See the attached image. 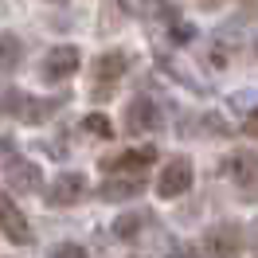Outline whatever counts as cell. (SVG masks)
Segmentation results:
<instances>
[{"label": "cell", "mask_w": 258, "mask_h": 258, "mask_svg": "<svg viewBox=\"0 0 258 258\" xmlns=\"http://www.w3.org/2000/svg\"><path fill=\"white\" fill-rule=\"evenodd\" d=\"M129 71V55L125 51H106L94 59V71H90V94L94 98H110L117 79Z\"/></svg>", "instance_id": "obj_1"}, {"label": "cell", "mask_w": 258, "mask_h": 258, "mask_svg": "<svg viewBox=\"0 0 258 258\" xmlns=\"http://www.w3.org/2000/svg\"><path fill=\"white\" fill-rule=\"evenodd\" d=\"M82 63V51L75 47V43H63V47H51L47 59L39 63V79L47 82V86H59V82H67L75 71H79Z\"/></svg>", "instance_id": "obj_2"}, {"label": "cell", "mask_w": 258, "mask_h": 258, "mask_svg": "<svg viewBox=\"0 0 258 258\" xmlns=\"http://www.w3.org/2000/svg\"><path fill=\"white\" fill-rule=\"evenodd\" d=\"M86 196H90V180L82 176V172H63V176L47 188V204L51 208H75Z\"/></svg>", "instance_id": "obj_3"}, {"label": "cell", "mask_w": 258, "mask_h": 258, "mask_svg": "<svg viewBox=\"0 0 258 258\" xmlns=\"http://www.w3.org/2000/svg\"><path fill=\"white\" fill-rule=\"evenodd\" d=\"M192 188V161L188 157H176V161H168L161 168V176H157V196L161 200H176Z\"/></svg>", "instance_id": "obj_4"}, {"label": "cell", "mask_w": 258, "mask_h": 258, "mask_svg": "<svg viewBox=\"0 0 258 258\" xmlns=\"http://www.w3.org/2000/svg\"><path fill=\"white\" fill-rule=\"evenodd\" d=\"M161 129V110L149 94H137L125 110V133H153Z\"/></svg>", "instance_id": "obj_5"}, {"label": "cell", "mask_w": 258, "mask_h": 258, "mask_svg": "<svg viewBox=\"0 0 258 258\" xmlns=\"http://www.w3.org/2000/svg\"><path fill=\"white\" fill-rule=\"evenodd\" d=\"M157 161V149H125V153H113V157H102V172H141Z\"/></svg>", "instance_id": "obj_6"}, {"label": "cell", "mask_w": 258, "mask_h": 258, "mask_svg": "<svg viewBox=\"0 0 258 258\" xmlns=\"http://www.w3.org/2000/svg\"><path fill=\"white\" fill-rule=\"evenodd\" d=\"M0 231H4V239L16 242V246H28V242H32V223L24 219V211H20L12 200H0Z\"/></svg>", "instance_id": "obj_7"}, {"label": "cell", "mask_w": 258, "mask_h": 258, "mask_svg": "<svg viewBox=\"0 0 258 258\" xmlns=\"http://www.w3.org/2000/svg\"><path fill=\"white\" fill-rule=\"evenodd\" d=\"M223 176L235 184H258V153L250 149H235L223 161Z\"/></svg>", "instance_id": "obj_8"}, {"label": "cell", "mask_w": 258, "mask_h": 258, "mask_svg": "<svg viewBox=\"0 0 258 258\" xmlns=\"http://www.w3.org/2000/svg\"><path fill=\"white\" fill-rule=\"evenodd\" d=\"M204 246H208V254H211V258H235V254H239V246H242V235H239L231 223L211 227L208 239H204Z\"/></svg>", "instance_id": "obj_9"}, {"label": "cell", "mask_w": 258, "mask_h": 258, "mask_svg": "<svg viewBox=\"0 0 258 258\" xmlns=\"http://www.w3.org/2000/svg\"><path fill=\"white\" fill-rule=\"evenodd\" d=\"M141 192H145V180L141 176H117V180H106V184L98 188V200H106V204H125V200H137Z\"/></svg>", "instance_id": "obj_10"}, {"label": "cell", "mask_w": 258, "mask_h": 258, "mask_svg": "<svg viewBox=\"0 0 258 258\" xmlns=\"http://www.w3.org/2000/svg\"><path fill=\"white\" fill-rule=\"evenodd\" d=\"M4 180H8L12 192H35V188L43 184V172H39V164H32V161H12L8 172H4Z\"/></svg>", "instance_id": "obj_11"}, {"label": "cell", "mask_w": 258, "mask_h": 258, "mask_svg": "<svg viewBox=\"0 0 258 258\" xmlns=\"http://www.w3.org/2000/svg\"><path fill=\"white\" fill-rule=\"evenodd\" d=\"M59 98H24V121H32V125H39V121H47V117H55L59 113Z\"/></svg>", "instance_id": "obj_12"}, {"label": "cell", "mask_w": 258, "mask_h": 258, "mask_svg": "<svg viewBox=\"0 0 258 258\" xmlns=\"http://www.w3.org/2000/svg\"><path fill=\"white\" fill-rule=\"evenodd\" d=\"M24 59V43L12 32H0V71H16Z\"/></svg>", "instance_id": "obj_13"}, {"label": "cell", "mask_w": 258, "mask_h": 258, "mask_svg": "<svg viewBox=\"0 0 258 258\" xmlns=\"http://www.w3.org/2000/svg\"><path fill=\"white\" fill-rule=\"evenodd\" d=\"M145 223H149V211H125V215H117L113 235H117V239H137Z\"/></svg>", "instance_id": "obj_14"}, {"label": "cell", "mask_w": 258, "mask_h": 258, "mask_svg": "<svg viewBox=\"0 0 258 258\" xmlns=\"http://www.w3.org/2000/svg\"><path fill=\"white\" fill-rule=\"evenodd\" d=\"M82 129L94 133V137H110V133H113V125H110L106 113H86V117H82Z\"/></svg>", "instance_id": "obj_15"}, {"label": "cell", "mask_w": 258, "mask_h": 258, "mask_svg": "<svg viewBox=\"0 0 258 258\" xmlns=\"http://www.w3.org/2000/svg\"><path fill=\"white\" fill-rule=\"evenodd\" d=\"M24 110V94L20 90H4L0 94V117H12V113Z\"/></svg>", "instance_id": "obj_16"}, {"label": "cell", "mask_w": 258, "mask_h": 258, "mask_svg": "<svg viewBox=\"0 0 258 258\" xmlns=\"http://www.w3.org/2000/svg\"><path fill=\"white\" fill-rule=\"evenodd\" d=\"M51 258H90V254H86V246H79V242H59L51 250Z\"/></svg>", "instance_id": "obj_17"}, {"label": "cell", "mask_w": 258, "mask_h": 258, "mask_svg": "<svg viewBox=\"0 0 258 258\" xmlns=\"http://www.w3.org/2000/svg\"><path fill=\"white\" fill-rule=\"evenodd\" d=\"M242 133H246V137H258V110L250 113L246 121H242Z\"/></svg>", "instance_id": "obj_18"}, {"label": "cell", "mask_w": 258, "mask_h": 258, "mask_svg": "<svg viewBox=\"0 0 258 258\" xmlns=\"http://www.w3.org/2000/svg\"><path fill=\"white\" fill-rule=\"evenodd\" d=\"M172 258H200V250H196V246H176Z\"/></svg>", "instance_id": "obj_19"}, {"label": "cell", "mask_w": 258, "mask_h": 258, "mask_svg": "<svg viewBox=\"0 0 258 258\" xmlns=\"http://www.w3.org/2000/svg\"><path fill=\"white\" fill-rule=\"evenodd\" d=\"M242 4H246V8H258V0H242Z\"/></svg>", "instance_id": "obj_20"}, {"label": "cell", "mask_w": 258, "mask_h": 258, "mask_svg": "<svg viewBox=\"0 0 258 258\" xmlns=\"http://www.w3.org/2000/svg\"><path fill=\"white\" fill-rule=\"evenodd\" d=\"M254 239H258V223H254Z\"/></svg>", "instance_id": "obj_21"}]
</instances>
